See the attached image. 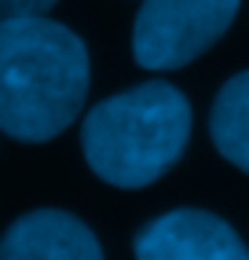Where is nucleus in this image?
Listing matches in <instances>:
<instances>
[{
    "instance_id": "nucleus-7",
    "label": "nucleus",
    "mask_w": 249,
    "mask_h": 260,
    "mask_svg": "<svg viewBox=\"0 0 249 260\" xmlns=\"http://www.w3.org/2000/svg\"><path fill=\"white\" fill-rule=\"evenodd\" d=\"M59 0H0V19H33L48 15Z\"/></svg>"
},
{
    "instance_id": "nucleus-4",
    "label": "nucleus",
    "mask_w": 249,
    "mask_h": 260,
    "mask_svg": "<svg viewBox=\"0 0 249 260\" xmlns=\"http://www.w3.org/2000/svg\"><path fill=\"white\" fill-rule=\"evenodd\" d=\"M136 260H249V249L216 213L172 209L136 235Z\"/></svg>"
},
{
    "instance_id": "nucleus-1",
    "label": "nucleus",
    "mask_w": 249,
    "mask_h": 260,
    "mask_svg": "<svg viewBox=\"0 0 249 260\" xmlns=\"http://www.w3.org/2000/svg\"><path fill=\"white\" fill-rule=\"evenodd\" d=\"M88 95V48L74 29L0 19V132L22 143L55 140L77 121Z\"/></svg>"
},
{
    "instance_id": "nucleus-5",
    "label": "nucleus",
    "mask_w": 249,
    "mask_h": 260,
    "mask_svg": "<svg viewBox=\"0 0 249 260\" xmlns=\"http://www.w3.org/2000/svg\"><path fill=\"white\" fill-rule=\"evenodd\" d=\"M0 260H103V249L74 213L33 209L4 231Z\"/></svg>"
},
{
    "instance_id": "nucleus-2",
    "label": "nucleus",
    "mask_w": 249,
    "mask_h": 260,
    "mask_svg": "<svg viewBox=\"0 0 249 260\" xmlns=\"http://www.w3.org/2000/svg\"><path fill=\"white\" fill-rule=\"evenodd\" d=\"M191 103L165 81L124 88L88 110L81 125L84 161L110 187H150L183 158Z\"/></svg>"
},
{
    "instance_id": "nucleus-6",
    "label": "nucleus",
    "mask_w": 249,
    "mask_h": 260,
    "mask_svg": "<svg viewBox=\"0 0 249 260\" xmlns=\"http://www.w3.org/2000/svg\"><path fill=\"white\" fill-rule=\"evenodd\" d=\"M209 136L216 143L220 158L249 176V70L235 74L212 99Z\"/></svg>"
},
{
    "instance_id": "nucleus-3",
    "label": "nucleus",
    "mask_w": 249,
    "mask_h": 260,
    "mask_svg": "<svg viewBox=\"0 0 249 260\" xmlns=\"http://www.w3.org/2000/svg\"><path fill=\"white\" fill-rule=\"evenodd\" d=\"M242 0H143L132 55L143 70H180L231 29Z\"/></svg>"
}]
</instances>
